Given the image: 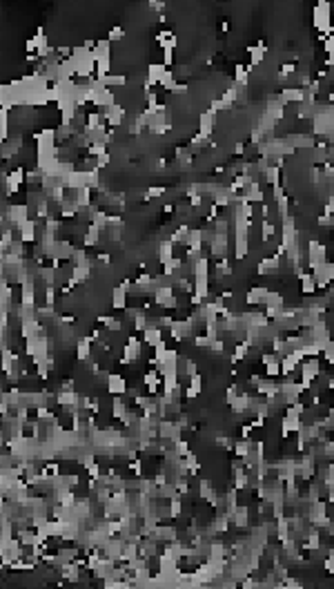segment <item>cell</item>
I'll return each mask as SVG.
<instances>
[{
	"mask_svg": "<svg viewBox=\"0 0 334 589\" xmlns=\"http://www.w3.org/2000/svg\"><path fill=\"white\" fill-rule=\"evenodd\" d=\"M299 281H301V292L303 294H312L314 290H317V279H314L312 273H303L299 277Z\"/></svg>",
	"mask_w": 334,
	"mask_h": 589,
	"instance_id": "obj_10",
	"label": "cell"
},
{
	"mask_svg": "<svg viewBox=\"0 0 334 589\" xmlns=\"http://www.w3.org/2000/svg\"><path fill=\"white\" fill-rule=\"evenodd\" d=\"M125 379L120 377V375H109L107 377V391L112 393V395H123L125 393Z\"/></svg>",
	"mask_w": 334,
	"mask_h": 589,
	"instance_id": "obj_8",
	"label": "cell"
},
{
	"mask_svg": "<svg viewBox=\"0 0 334 589\" xmlns=\"http://www.w3.org/2000/svg\"><path fill=\"white\" fill-rule=\"evenodd\" d=\"M172 92H174V94H185V92H187V85H185V83H176Z\"/></svg>",
	"mask_w": 334,
	"mask_h": 589,
	"instance_id": "obj_18",
	"label": "cell"
},
{
	"mask_svg": "<svg viewBox=\"0 0 334 589\" xmlns=\"http://www.w3.org/2000/svg\"><path fill=\"white\" fill-rule=\"evenodd\" d=\"M332 259H334V245H332Z\"/></svg>",
	"mask_w": 334,
	"mask_h": 589,
	"instance_id": "obj_20",
	"label": "cell"
},
{
	"mask_svg": "<svg viewBox=\"0 0 334 589\" xmlns=\"http://www.w3.org/2000/svg\"><path fill=\"white\" fill-rule=\"evenodd\" d=\"M236 85H239V87H245L247 85V70L241 63L236 65Z\"/></svg>",
	"mask_w": 334,
	"mask_h": 589,
	"instance_id": "obj_13",
	"label": "cell"
},
{
	"mask_svg": "<svg viewBox=\"0 0 334 589\" xmlns=\"http://www.w3.org/2000/svg\"><path fill=\"white\" fill-rule=\"evenodd\" d=\"M247 54H250V65H259L263 56L267 54V47L263 42H256V45H247Z\"/></svg>",
	"mask_w": 334,
	"mask_h": 589,
	"instance_id": "obj_7",
	"label": "cell"
},
{
	"mask_svg": "<svg viewBox=\"0 0 334 589\" xmlns=\"http://www.w3.org/2000/svg\"><path fill=\"white\" fill-rule=\"evenodd\" d=\"M200 391H203V377H200V375L190 377V384H187V389H185V397H187V400H194V397H198Z\"/></svg>",
	"mask_w": 334,
	"mask_h": 589,
	"instance_id": "obj_6",
	"label": "cell"
},
{
	"mask_svg": "<svg viewBox=\"0 0 334 589\" xmlns=\"http://www.w3.org/2000/svg\"><path fill=\"white\" fill-rule=\"evenodd\" d=\"M89 353H92V339H78V351H76V355H78V359H87L89 357Z\"/></svg>",
	"mask_w": 334,
	"mask_h": 589,
	"instance_id": "obj_11",
	"label": "cell"
},
{
	"mask_svg": "<svg viewBox=\"0 0 334 589\" xmlns=\"http://www.w3.org/2000/svg\"><path fill=\"white\" fill-rule=\"evenodd\" d=\"M323 261H330V259H327L325 243L317 241V239H310V241H307V268L314 270L317 266H321Z\"/></svg>",
	"mask_w": 334,
	"mask_h": 589,
	"instance_id": "obj_1",
	"label": "cell"
},
{
	"mask_svg": "<svg viewBox=\"0 0 334 589\" xmlns=\"http://www.w3.org/2000/svg\"><path fill=\"white\" fill-rule=\"evenodd\" d=\"M323 355H325V361L330 366H334V342H330L327 346L323 348Z\"/></svg>",
	"mask_w": 334,
	"mask_h": 589,
	"instance_id": "obj_14",
	"label": "cell"
},
{
	"mask_svg": "<svg viewBox=\"0 0 334 589\" xmlns=\"http://www.w3.org/2000/svg\"><path fill=\"white\" fill-rule=\"evenodd\" d=\"M314 27L325 34L332 32V14H330V5L325 0L317 3V7H314Z\"/></svg>",
	"mask_w": 334,
	"mask_h": 589,
	"instance_id": "obj_2",
	"label": "cell"
},
{
	"mask_svg": "<svg viewBox=\"0 0 334 589\" xmlns=\"http://www.w3.org/2000/svg\"><path fill=\"white\" fill-rule=\"evenodd\" d=\"M312 275L317 279V288H325L330 281H334V261H323L312 270Z\"/></svg>",
	"mask_w": 334,
	"mask_h": 589,
	"instance_id": "obj_3",
	"label": "cell"
},
{
	"mask_svg": "<svg viewBox=\"0 0 334 589\" xmlns=\"http://www.w3.org/2000/svg\"><path fill=\"white\" fill-rule=\"evenodd\" d=\"M325 54L327 56H334V36L332 34L327 36V40H325Z\"/></svg>",
	"mask_w": 334,
	"mask_h": 589,
	"instance_id": "obj_16",
	"label": "cell"
},
{
	"mask_svg": "<svg viewBox=\"0 0 334 589\" xmlns=\"http://www.w3.org/2000/svg\"><path fill=\"white\" fill-rule=\"evenodd\" d=\"M214 123H216V114L214 112L200 114V119H198V137L200 139H210L212 132H214Z\"/></svg>",
	"mask_w": 334,
	"mask_h": 589,
	"instance_id": "obj_4",
	"label": "cell"
},
{
	"mask_svg": "<svg viewBox=\"0 0 334 589\" xmlns=\"http://www.w3.org/2000/svg\"><path fill=\"white\" fill-rule=\"evenodd\" d=\"M149 7L154 9V11H163V7H165V3H161V0H159V3H156V0H151Z\"/></svg>",
	"mask_w": 334,
	"mask_h": 589,
	"instance_id": "obj_19",
	"label": "cell"
},
{
	"mask_svg": "<svg viewBox=\"0 0 334 589\" xmlns=\"http://www.w3.org/2000/svg\"><path fill=\"white\" fill-rule=\"evenodd\" d=\"M174 63V49H163V65L169 67Z\"/></svg>",
	"mask_w": 334,
	"mask_h": 589,
	"instance_id": "obj_15",
	"label": "cell"
},
{
	"mask_svg": "<svg viewBox=\"0 0 334 589\" xmlns=\"http://www.w3.org/2000/svg\"><path fill=\"white\" fill-rule=\"evenodd\" d=\"M143 337H145V344L154 348L156 344L163 342V330H161V326H156V324H149V326L143 330Z\"/></svg>",
	"mask_w": 334,
	"mask_h": 589,
	"instance_id": "obj_5",
	"label": "cell"
},
{
	"mask_svg": "<svg viewBox=\"0 0 334 589\" xmlns=\"http://www.w3.org/2000/svg\"><path fill=\"white\" fill-rule=\"evenodd\" d=\"M125 302H127V288L120 286L114 290V308H125Z\"/></svg>",
	"mask_w": 334,
	"mask_h": 589,
	"instance_id": "obj_12",
	"label": "cell"
},
{
	"mask_svg": "<svg viewBox=\"0 0 334 589\" xmlns=\"http://www.w3.org/2000/svg\"><path fill=\"white\" fill-rule=\"evenodd\" d=\"M123 36H125L123 29H118V27H116V29H112V32H109V42H112V40H118V38H123Z\"/></svg>",
	"mask_w": 334,
	"mask_h": 589,
	"instance_id": "obj_17",
	"label": "cell"
},
{
	"mask_svg": "<svg viewBox=\"0 0 334 589\" xmlns=\"http://www.w3.org/2000/svg\"><path fill=\"white\" fill-rule=\"evenodd\" d=\"M283 302H285V299H283L281 292L270 290L265 294V299H263V304H261V306H263V308H283Z\"/></svg>",
	"mask_w": 334,
	"mask_h": 589,
	"instance_id": "obj_9",
	"label": "cell"
}]
</instances>
